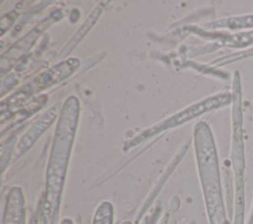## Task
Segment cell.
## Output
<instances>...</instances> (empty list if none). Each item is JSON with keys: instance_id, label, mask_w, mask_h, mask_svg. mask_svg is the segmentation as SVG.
<instances>
[{"instance_id": "52a82bcc", "label": "cell", "mask_w": 253, "mask_h": 224, "mask_svg": "<svg viewBox=\"0 0 253 224\" xmlns=\"http://www.w3.org/2000/svg\"><path fill=\"white\" fill-rule=\"evenodd\" d=\"M44 30V27H36L33 31H31L28 35L24 37V38L20 39L17 43H15L14 46H12L9 50H7V56L10 58H18L21 56L25 51H27L30 46L35 42L37 37L42 34V32Z\"/></svg>"}, {"instance_id": "8992f818", "label": "cell", "mask_w": 253, "mask_h": 224, "mask_svg": "<svg viewBox=\"0 0 253 224\" xmlns=\"http://www.w3.org/2000/svg\"><path fill=\"white\" fill-rule=\"evenodd\" d=\"M215 38L218 40L217 44L229 46L233 48H243L253 44V30L240 32L236 34H219L214 35Z\"/></svg>"}, {"instance_id": "6da1fadb", "label": "cell", "mask_w": 253, "mask_h": 224, "mask_svg": "<svg viewBox=\"0 0 253 224\" xmlns=\"http://www.w3.org/2000/svg\"><path fill=\"white\" fill-rule=\"evenodd\" d=\"M231 102H232V93H220L215 96L210 97L206 100H203L199 103H196V104L184 109L183 111L168 117L164 121H161L158 124L153 125L151 127H149L148 129H145L142 133H140L139 135H137L134 138V141L139 142V141H141L149 136H153L165 129L180 125L188 120H191L209 111L228 105Z\"/></svg>"}, {"instance_id": "5b68a950", "label": "cell", "mask_w": 253, "mask_h": 224, "mask_svg": "<svg viewBox=\"0 0 253 224\" xmlns=\"http://www.w3.org/2000/svg\"><path fill=\"white\" fill-rule=\"evenodd\" d=\"M206 27L210 29H227V30H253V14L231 17L214 21L207 24Z\"/></svg>"}, {"instance_id": "277c9868", "label": "cell", "mask_w": 253, "mask_h": 224, "mask_svg": "<svg viewBox=\"0 0 253 224\" xmlns=\"http://www.w3.org/2000/svg\"><path fill=\"white\" fill-rule=\"evenodd\" d=\"M102 11H103L102 4H99L96 8H94V10L91 12L89 17L85 20V22L80 27V29L74 34L73 37L67 42L66 46L61 50L59 54V58H64L69 54V52L76 46V44L85 37V35L89 32V30L94 26L96 21L99 19Z\"/></svg>"}, {"instance_id": "7a4b0ae2", "label": "cell", "mask_w": 253, "mask_h": 224, "mask_svg": "<svg viewBox=\"0 0 253 224\" xmlns=\"http://www.w3.org/2000/svg\"><path fill=\"white\" fill-rule=\"evenodd\" d=\"M78 65L79 60L77 58H69L56 64L55 66L42 73L39 77L35 78L32 82L24 86L21 90H19L9 99L8 104L10 106H13L15 104L17 105L19 103H22L23 101L25 102V100L34 93L42 91L44 88L53 85L66 78L68 75L72 74Z\"/></svg>"}, {"instance_id": "3957f363", "label": "cell", "mask_w": 253, "mask_h": 224, "mask_svg": "<svg viewBox=\"0 0 253 224\" xmlns=\"http://www.w3.org/2000/svg\"><path fill=\"white\" fill-rule=\"evenodd\" d=\"M57 114H58V105L52 106L22 136V138L17 146L18 149L25 151L28 148H30V146L33 145V143L37 140V138L39 136H41L44 132V130L52 124V122L56 118Z\"/></svg>"}]
</instances>
